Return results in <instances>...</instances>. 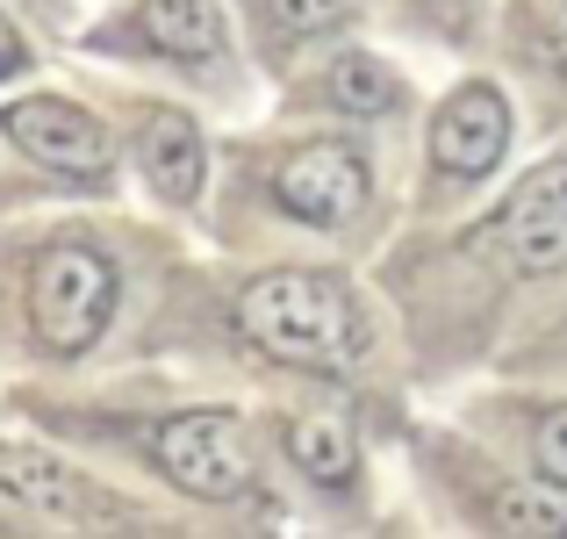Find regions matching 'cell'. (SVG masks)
Masks as SVG:
<instances>
[{
    "label": "cell",
    "instance_id": "1",
    "mask_svg": "<svg viewBox=\"0 0 567 539\" xmlns=\"http://www.w3.org/2000/svg\"><path fill=\"white\" fill-rule=\"evenodd\" d=\"M237 324L259 353L288 359V367L338 374L352 367L374 338H367V309L346 295L331 274H259L237 295Z\"/></svg>",
    "mask_w": 567,
    "mask_h": 539
},
{
    "label": "cell",
    "instance_id": "2",
    "mask_svg": "<svg viewBox=\"0 0 567 539\" xmlns=\"http://www.w3.org/2000/svg\"><path fill=\"white\" fill-rule=\"evenodd\" d=\"M115 309V266L86 245H58L37 260V281H29V317H37V338L51 353H86L101 338Z\"/></svg>",
    "mask_w": 567,
    "mask_h": 539
},
{
    "label": "cell",
    "instance_id": "3",
    "mask_svg": "<svg viewBox=\"0 0 567 539\" xmlns=\"http://www.w3.org/2000/svg\"><path fill=\"white\" fill-rule=\"evenodd\" d=\"M152 454L187 497H237V489L251 482L245 425H237L230 410H187V417H173V425H158Z\"/></svg>",
    "mask_w": 567,
    "mask_h": 539
},
{
    "label": "cell",
    "instance_id": "4",
    "mask_svg": "<svg viewBox=\"0 0 567 539\" xmlns=\"http://www.w3.org/2000/svg\"><path fill=\"white\" fill-rule=\"evenodd\" d=\"M274 194L302 223H346L367 202V159L352 144H302L274 166Z\"/></svg>",
    "mask_w": 567,
    "mask_h": 539
},
{
    "label": "cell",
    "instance_id": "5",
    "mask_svg": "<svg viewBox=\"0 0 567 539\" xmlns=\"http://www.w3.org/2000/svg\"><path fill=\"white\" fill-rule=\"evenodd\" d=\"M86 482L72 468H58L51 454L29 446H0V526H37V532H65L86 518Z\"/></svg>",
    "mask_w": 567,
    "mask_h": 539
},
{
    "label": "cell",
    "instance_id": "6",
    "mask_svg": "<svg viewBox=\"0 0 567 539\" xmlns=\"http://www.w3.org/2000/svg\"><path fill=\"white\" fill-rule=\"evenodd\" d=\"M8 138L22 144L37 166H58L72 180H101L109 173V130L86 109H65V101H14L8 109Z\"/></svg>",
    "mask_w": 567,
    "mask_h": 539
},
{
    "label": "cell",
    "instance_id": "7",
    "mask_svg": "<svg viewBox=\"0 0 567 539\" xmlns=\"http://www.w3.org/2000/svg\"><path fill=\"white\" fill-rule=\"evenodd\" d=\"M503 245H511V260L532 266V274L567 266V159L539 166L503 202Z\"/></svg>",
    "mask_w": 567,
    "mask_h": 539
},
{
    "label": "cell",
    "instance_id": "8",
    "mask_svg": "<svg viewBox=\"0 0 567 539\" xmlns=\"http://www.w3.org/2000/svg\"><path fill=\"white\" fill-rule=\"evenodd\" d=\"M503 144H511V109H503V94L482 87V80L460 87V94L439 109V123H431V159H439L445 173H460V180L488 173L503 159Z\"/></svg>",
    "mask_w": 567,
    "mask_h": 539
},
{
    "label": "cell",
    "instance_id": "9",
    "mask_svg": "<svg viewBox=\"0 0 567 539\" xmlns=\"http://www.w3.org/2000/svg\"><path fill=\"white\" fill-rule=\"evenodd\" d=\"M137 159H144V173H152V187L166 194V202H194V194H202V130H194V115L158 109L152 123H144Z\"/></svg>",
    "mask_w": 567,
    "mask_h": 539
},
{
    "label": "cell",
    "instance_id": "10",
    "mask_svg": "<svg viewBox=\"0 0 567 539\" xmlns=\"http://www.w3.org/2000/svg\"><path fill=\"white\" fill-rule=\"evenodd\" d=\"M137 37L166 58H187V65H208L223 51V14L216 0H144Z\"/></svg>",
    "mask_w": 567,
    "mask_h": 539
},
{
    "label": "cell",
    "instance_id": "11",
    "mask_svg": "<svg viewBox=\"0 0 567 539\" xmlns=\"http://www.w3.org/2000/svg\"><path fill=\"white\" fill-rule=\"evenodd\" d=\"M288 446H295V468L309 475V482H323V489H338V482H352V431L346 425H331V417H302V425L288 431Z\"/></svg>",
    "mask_w": 567,
    "mask_h": 539
},
{
    "label": "cell",
    "instance_id": "12",
    "mask_svg": "<svg viewBox=\"0 0 567 539\" xmlns=\"http://www.w3.org/2000/svg\"><path fill=\"white\" fill-rule=\"evenodd\" d=\"M331 101L352 109V115H388L402 101V87H395L388 65H374V58H338L331 65Z\"/></svg>",
    "mask_w": 567,
    "mask_h": 539
},
{
    "label": "cell",
    "instance_id": "13",
    "mask_svg": "<svg viewBox=\"0 0 567 539\" xmlns=\"http://www.w3.org/2000/svg\"><path fill=\"white\" fill-rule=\"evenodd\" d=\"M259 8L280 37H323V29H338L352 14V0H259Z\"/></svg>",
    "mask_w": 567,
    "mask_h": 539
},
{
    "label": "cell",
    "instance_id": "14",
    "mask_svg": "<svg viewBox=\"0 0 567 539\" xmlns=\"http://www.w3.org/2000/svg\"><path fill=\"white\" fill-rule=\"evenodd\" d=\"M496 526H511V532H539V539H560L567 532V511L560 504H546V497H496Z\"/></svg>",
    "mask_w": 567,
    "mask_h": 539
},
{
    "label": "cell",
    "instance_id": "15",
    "mask_svg": "<svg viewBox=\"0 0 567 539\" xmlns=\"http://www.w3.org/2000/svg\"><path fill=\"white\" fill-rule=\"evenodd\" d=\"M532 460H539L546 482H567V403L539 417V431H532Z\"/></svg>",
    "mask_w": 567,
    "mask_h": 539
},
{
    "label": "cell",
    "instance_id": "16",
    "mask_svg": "<svg viewBox=\"0 0 567 539\" xmlns=\"http://www.w3.org/2000/svg\"><path fill=\"white\" fill-rule=\"evenodd\" d=\"M22 58H29V51H22V37L0 22V80H8V72H22Z\"/></svg>",
    "mask_w": 567,
    "mask_h": 539
}]
</instances>
